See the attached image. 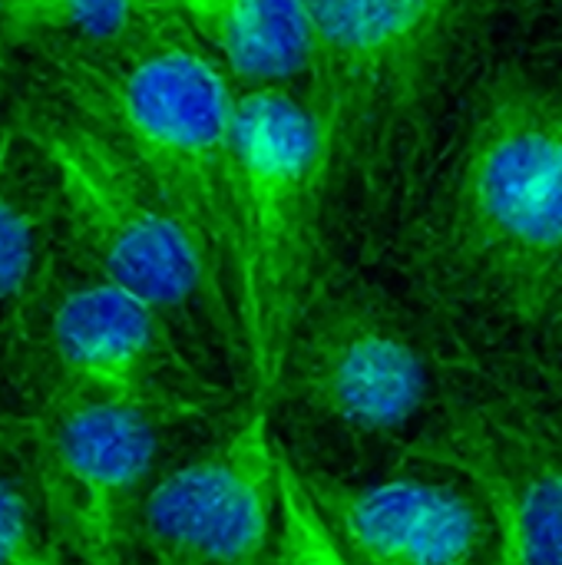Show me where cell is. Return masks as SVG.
<instances>
[{"mask_svg": "<svg viewBox=\"0 0 562 565\" xmlns=\"http://www.w3.org/2000/svg\"><path fill=\"white\" fill-rule=\"evenodd\" d=\"M205 43L238 89H308L311 36L298 0H232Z\"/></svg>", "mask_w": 562, "mask_h": 565, "instance_id": "cell-14", "label": "cell"}, {"mask_svg": "<svg viewBox=\"0 0 562 565\" xmlns=\"http://www.w3.org/2000/svg\"><path fill=\"white\" fill-rule=\"evenodd\" d=\"M344 480L305 467L318 510L358 565H490L500 526L480 490L447 470Z\"/></svg>", "mask_w": 562, "mask_h": 565, "instance_id": "cell-11", "label": "cell"}, {"mask_svg": "<svg viewBox=\"0 0 562 565\" xmlns=\"http://www.w3.org/2000/svg\"><path fill=\"white\" fill-rule=\"evenodd\" d=\"M179 7H182V13L189 17V23H192L202 36H209V33L219 26V20L229 13L232 0H179Z\"/></svg>", "mask_w": 562, "mask_h": 565, "instance_id": "cell-18", "label": "cell"}, {"mask_svg": "<svg viewBox=\"0 0 562 565\" xmlns=\"http://www.w3.org/2000/svg\"><path fill=\"white\" fill-rule=\"evenodd\" d=\"M60 550L33 497L0 467V565H60Z\"/></svg>", "mask_w": 562, "mask_h": 565, "instance_id": "cell-16", "label": "cell"}, {"mask_svg": "<svg viewBox=\"0 0 562 565\" xmlns=\"http://www.w3.org/2000/svg\"><path fill=\"white\" fill-rule=\"evenodd\" d=\"M490 565H507V559H503V553H500V556H497V559H494V563Z\"/></svg>", "mask_w": 562, "mask_h": 565, "instance_id": "cell-21", "label": "cell"}, {"mask_svg": "<svg viewBox=\"0 0 562 565\" xmlns=\"http://www.w3.org/2000/svg\"><path fill=\"white\" fill-rule=\"evenodd\" d=\"M394 265L450 351L530 354L562 281V60L487 66Z\"/></svg>", "mask_w": 562, "mask_h": 565, "instance_id": "cell-1", "label": "cell"}, {"mask_svg": "<svg viewBox=\"0 0 562 565\" xmlns=\"http://www.w3.org/2000/svg\"><path fill=\"white\" fill-rule=\"evenodd\" d=\"M530 354L556 377L562 381V281L533 334V344H530Z\"/></svg>", "mask_w": 562, "mask_h": 565, "instance_id": "cell-17", "label": "cell"}, {"mask_svg": "<svg viewBox=\"0 0 562 565\" xmlns=\"http://www.w3.org/2000/svg\"><path fill=\"white\" fill-rule=\"evenodd\" d=\"M268 565H358L318 510L301 463L278 437V523Z\"/></svg>", "mask_w": 562, "mask_h": 565, "instance_id": "cell-15", "label": "cell"}, {"mask_svg": "<svg viewBox=\"0 0 562 565\" xmlns=\"http://www.w3.org/2000/svg\"><path fill=\"white\" fill-rule=\"evenodd\" d=\"M50 60L60 66L63 96L119 139L185 225L235 331L238 86L219 53L176 7L119 50Z\"/></svg>", "mask_w": 562, "mask_h": 565, "instance_id": "cell-3", "label": "cell"}, {"mask_svg": "<svg viewBox=\"0 0 562 565\" xmlns=\"http://www.w3.org/2000/svg\"><path fill=\"white\" fill-rule=\"evenodd\" d=\"M20 437H30V424H13L10 417H0V460L17 447Z\"/></svg>", "mask_w": 562, "mask_h": 565, "instance_id": "cell-19", "label": "cell"}, {"mask_svg": "<svg viewBox=\"0 0 562 565\" xmlns=\"http://www.w3.org/2000/svg\"><path fill=\"white\" fill-rule=\"evenodd\" d=\"M176 7L179 0H0V43L96 56L132 43Z\"/></svg>", "mask_w": 562, "mask_h": 565, "instance_id": "cell-13", "label": "cell"}, {"mask_svg": "<svg viewBox=\"0 0 562 565\" xmlns=\"http://www.w3.org/2000/svg\"><path fill=\"white\" fill-rule=\"evenodd\" d=\"M43 341L56 391L142 404L169 420L199 414L219 397L185 358L189 338L99 271L56 291Z\"/></svg>", "mask_w": 562, "mask_h": 565, "instance_id": "cell-10", "label": "cell"}, {"mask_svg": "<svg viewBox=\"0 0 562 565\" xmlns=\"http://www.w3.org/2000/svg\"><path fill=\"white\" fill-rule=\"evenodd\" d=\"M338 265L394 262L487 73L494 0H298Z\"/></svg>", "mask_w": 562, "mask_h": 565, "instance_id": "cell-2", "label": "cell"}, {"mask_svg": "<svg viewBox=\"0 0 562 565\" xmlns=\"http://www.w3.org/2000/svg\"><path fill=\"white\" fill-rule=\"evenodd\" d=\"M13 126L40 152L70 245L86 268L162 311L189 341L212 338L238 371L235 331L212 275L132 156L73 99H30Z\"/></svg>", "mask_w": 562, "mask_h": 565, "instance_id": "cell-6", "label": "cell"}, {"mask_svg": "<svg viewBox=\"0 0 562 565\" xmlns=\"http://www.w3.org/2000/svg\"><path fill=\"white\" fill-rule=\"evenodd\" d=\"M278 523V434L268 411L159 473L139 520V565H268Z\"/></svg>", "mask_w": 562, "mask_h": 565, "instance_id": "cell-9", "label": "cell"}, {"mask_svg": "<svg viewBox=\"0 0 562 565\" xmlns=\"http://www.w3.org/2000/svg\"><path fill=\"white\" fill-rule=\"evenodd\" d=\"M56 199L50 172L26 136L0 129V308L30 298L50 268Z\"/></svg>", "mask_w": 562, "mask_h": 565, "instance_id": "cell-12", "label": "cell"}, {"mask_svg": "<svg viewBox=\"0 0 562 565\" xmlns=\"http://www.w3.org/2000/svg\"><path fill=\"white\" fill-rule=\"evenodd\" d=\"M3 86H7V63H3V53H0V96H3Z\"/></svg>", "mask_w": 562, "mask_h": 565, "instance_id": "cell-20", "label": "cell"}, {"mask_svg": "<svg viewBox=\"0 0 562 565\" xmlns=\"http://www.w3.org/2000/svg\"><path fill=\"white\" fill-rule=\"evenodd\" d=\"M166 420L142 404L56 387L30 420L43 516L83 565H139V520L159 477Z\"/></svg>", "mask_w": 562, "mask_h": 565, "instance_id": "cell-8", "label": "cell"}, {"mask_svg": "<svg viewBox=\"0 0 562 565\" xmlns=\"http://www.w3.org/2000/svg\"><path fill=\"white\" fill-rule=\"evenodd\" d=\"M450 358L411 291L335 262L288 341L268 414L311 454L404 457L441 401Z\"/></svg>", "mask_w": 562, "mask_h": 565, "instance_id": "cell-4", "label": "cell"}, {"mask_svg": "<svg viewBox=\"0 0 562 565\" xmlns=\"http://www.w3.org/2000/svg\"><path fill=\"white\" fill-rule=\"evenodd\" d=\"M401 463L470 480L494 510L507 565H562V381L533 354L454 351Z\"/></svg>", "mask_w": 562, "mask_h": 565, "instance_id": "cell-7", "label": "cell"}, {"mask_svg": "<svg viewBox=\"0 0 562 565\" xmlns=\"http://www.w3.org/2000/svg\"><path fill=\"white\" fill-rule=\"evenodd\" d=\"M335 265L325 149L301 89H238L232 311L248 407L268 411L288 341Z\"/></svg>", "mask_w": 562, "mask_h": 565, "instance_id": "cell-5", "label": "cell"}]
</instances>
